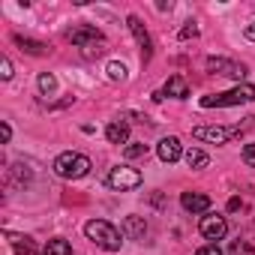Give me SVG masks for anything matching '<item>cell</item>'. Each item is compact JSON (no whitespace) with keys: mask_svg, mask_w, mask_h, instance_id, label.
Here are the masks:
<instances>
[{"mask_svg":"<svg viewBox=\"0 0 255 255\" xmlns=\"http://www.w3.org/2000/svg\"><path fill=\"white\" fill-rule=\"evenodd\" d=\"M180 204H183L186 213H207L210 210V195H204V192H183Z\"/></svg>","mask_w":255,"mask_h":255,"instance_id":"9c48e42d","label":"cell"},{"mask_svg":"<svg viewBox=\"0 0 255 255\" xmlns=\"http://www.w3.org/2000/svg\"><path fill=\"white\" fill-rule=\"evenodd\" d=\"M0 132H3V141H9V138H12V126L3 123V126H0Z\"/></svg>","mask_w":255,"mask_h":255,"instance_id":"4316f807","label":"cell"},{"mask_svg":"<svg viewBox=\"0 0 255 255\" xmlns=\"http://www.w3.org/2000/svg\"><path fill=\"white\" fill-rule=\"evenodd\" d=\"M243 162H246L249 168H255V144H246V147H243Z\"/></svg>","mask_w":255,"mask_h":255,"instance_id":"cb8c5ba5","label":"cell"},{"mask_svg":"<svg viewBox=\"0 0 255 255\" xmlns=\"http://www.w3.org/2000/svg\"><path fill=\"white\" fill-rule=\"evenodd\" d=\"M198 255H222V249H219L216 243H207V246H201V249H198Z\"/></svg>","mask_w":255,"mask_h":255,"instance_id":"d4e9b609","label":"cell"},{"mask_svg":"<svg viewBox=\"0 0 255 255\" xmlns=\"http://www.w3.org/2000/svg\"><path fill=\"white\" fill-rule=\"evenodd\" d=\"M189 36H198V27H195L192 21H189V24H186V27L180 30V39H189Z\"/></svg>","mask_w":255,"mask_h":255,"instance_id":"484cf974","label":"cell"},{"mask_svg":"<svg viewBox=\"0 0 255 255\" xmlns=\"http://www.w3.org/2000/svg\"><path fill=\"white\" fill-rule=\"evenodd\" d=\"M156 153H159V159L162 162H177L180 156H183V147H180V138H174V135H168V138H162L159 141V147H156Z\"/></svg>","mask_w":255,"mask_h":255,"instance_id":"30bf717a","label":"cell"},{"mask_svg":"<svg viewBox=\"0 0 255 255\" xmlns=\"http://www.w3.org/2000/svg\"><path fill=\"white\" fill-rule=\"evenodd\" d=\"M198 231H201V237H207V240H222V237L228 234V222H225V216L207 213V216H201Z\"/></svg>","mask_w":255,"mask_h":255,"instance_id":"ba28073f","label":"cell"},{"mask_svg":"<svg viewBox=\"0 0 255 255\" xmlns=\"http://www.w3.org/2000/svg\"><path fill=\"white\" fill-rule=\"evenodd\" d=\"M105 183H108L111 189H120V192L135 189V186H141V171H138V168H129V165H117V168L108 171Z\"/></svg>","mask_w":255,"mask_h":255,"instance_id":"5b68a950","label":"cell"},{"mask_svg":"<svg viewBox=\"0 0 255 255\" xmlns=\"http://www.w3.org/2000/svg\"><path fill=\"white\" fill-rule=\"evenodd\" d=\"M228 210H240V198H231L228 201Z\"/></svg>","mask_w":255,"mask_h":255,"instance_id":"f1b7e54d","label":"cell"},{"mask_svg":"<svg viewBox=\"0 0 255 255\" xmlns=\"http://www.w3.org/2000/svg\"><path fill=\"white\" fill-rule=\"evenodd\" d=\"M84 234H87L99 249H105V252H117L120 243H123V234H120L111 222H105V219H90V222L84 225Z\"/></svg>","mask_w":255,"mask_h":255,"instance_id":"6da1fadb","label":"cell"},{"mask_svg":"<svg viewBox=\"0 0 255 255\" xmlns=\"http://www.w3.org/2000/svg\"><path fill=\"white\" fill-rule=\"evenodd\" d=\"M42 252H45V255H72V246H69V240H63V237H51Z\"/></svg>","mask_w":255,"mask_h":255,"instance_id":"e0dca14e","label":"cell"},{"mask_svg":"<svg viewBox=\"0 0 255 255\" xmlns=\"http://www.w3.org/2000/svg\"><path fill=\"white\" fill-rule=\"evenodd\" d=\"M0 78H3V81L12 78V63H9V57H0Z\"/></svg>","mask_w":255,"mask_h":255,"instance_id":"603a6c76","label":"cell"},{"mask_svg":"<svg viewBox=\"0 0 255 255\" xmlns=\"http://www.w3.org/2000/svg\"><path fill=\"white\" fill-rule=\"evenodd\" d=\"M12 39H15V45H18L21 51L33 54V57H45V54H48V45H42V42H36V39H24V36H12Z\"/></svg>","mask_w":255,"mask_h":255,"instance_id":"9a60e30c","label":"cell"},{"mask_svg":"<svg viewBox=\"0 0 255 255\" xmlns=\"http://www.w3.org/2000/svg\"><path fill=\"white\" fill-rule=\"evenodd\" d=\"M126 24H129V30H132V36L138 39V45L144 48V60H150V33L144 30V24H141V18L138 15H129V18H126Z\"/></svg>","mask_w":255,"mask_h":255,"instance_id":"8fae6325","label":"cell"},{"mask_svg":"<svg viewBox=\"0 0 255 255\" xmlns=\"http://www.w3.org/2000/svg\"><path fill=\"white\" fill-rule=\"evenodd\" d=\"M105 138H108L111 144H126V138H129V123L111 120V123H108V129H105Z\"/></svg>","mask_w":255,"mask_h":255,"instance_id":"4fadbf2b","label":"cell"},{"mask_svg":"<svg viewBox=\"0 0 255 255\" xmlns=\"http://www.w3.org/2000/svg\"><path fill=\"white\" fill-rule=\"evenodd\" d=\"M183 159H186V165H189V168H207V162H210V156H207L204 150H198V147L186 150V153H183Z\"/></svg>","mask_w":255,"mask_h":255,"instance_id":"ac0fdd59","label":"cell"},{"mask_svg":"<svg viewBox=\"0 0 255 255\" xmlns=\"http://www.w3.org/2000/svg\"><path fill=\"white\" fill-rule=\"evenodd\" d=\"M123 234H126V237H132V240H144V234H147V222H144L141 216H126V219H123Z\"/></svg>","mask_w":255,"mask_h":255,"instance_id":"7c38bea8","label":"cell"},{"mask_svg":"<svg viewBox=\"0 0 255 255\" xmlns=\"http://www.w3.org/2000/svg\"><path fill=\"white\" fill-rule=\"evenodd\" d=\"M162 93H168V96H174V99H186V96H189V84H186L180 75H171Z\"/></svg>","mask_w":255,"mask_h":255,"instance_id":"2e32d148","label":"cell"},{"mask_svg":"<svg viewBox=\"0 0 255 255\" xmlns=\"http://www.w3.org/2000/svg\"><path fill=\"white\" fill-rule=\"evenodd\" d=\"M108 78H111V81H123V78H126V66L117 63V60H111V63H108Z\"/></svg>","mask_w":255,"mask_h":255,"instance_id":"44dd1931","label":"cell"},{"mask_svg":"<svg viewBox=\"0 0 255 255\" xmlns=\"http://www.w3.org/2000/svg\"><path fill=\"white\" fill-rule=\"evenodd\" d=\"M192 135L198 141H210V144H225L234 135H240V123L237 126H195Z\"/></svg>","mask_w":255,"mask_h":255,"instance_id":"8992f818","label":"cell"},{"mask_svg":"<svg viewBox=\"0 0 255 255\" xmlns=\"http://www.w3.org/2000/svg\"><path fill=\"white\" fill-rule=\"evenodd\" d=\"M51 168H54V174L63 177V180H78V177H84V174L90 171V159H87L84 153L66 150V153H60V156L54 159Z\"/></svg>","mask_w":255,"mask_h":255,"instance_id":"277c9868","label":"cell"},{"mask_svg":"<svg viewBox=\"0 0 255 255\" xmlns=\"http://www.w3.org/2000/svg\"><path fill=\"white\" fill-rule=\"evenodd\" d=\"M246 39H252V42H255V21H252V24H246Z\"/></svg>","mask_w":255,"mask_h":255,"instance_id":"83f0119b","label":"cell"},{"mask_svg":"<svg viewBox=\"0 0 255 255\" xmlns=\"http://www.w3.org/2000/svg\"><path fill=\"white\" fill-rule=\"evenodd\" d=\"M207 69L213 75H228V78H246V66L237 63V60H228V57H207Z\"/></svg>","mask_w":255,"mask_h":255,"instance_id":"52a82bcc","label":"cell"},{"mask_svg":"<svg viewBox=\"0 0 255 255\" xmlns=\"http://www.w3.org/2000/svg\"><path fill=\"white\" fill-rule=\"evenodd\" d=\"M39 90H42L45 96H51V93L57 90V78H54L51 72H42V75H39Z\"/></svg>","mask_w":255,"mask_h":255,"instance_id":"ffe728a7","label":"cell"},{"mask_svg":"<svg viewBox=\"0 0 255 255\" xmlns=\"http://www.w3.org/2000/svg\"><path fill=\"white\" fill-rule=\"evenodd\" d=\"M66 39H69L72 45L84 48V54H87V57H93V54H102V51H105V36H102V30H96V27H90V24L69 27V30H66Z\"/></svg>","mask_w":255,"mask_h":255,"instance_id":"7a4b0ae2","label":"cell"},{"mask_svg":"<svg viewBox=\"0 0 255 255\" xmlns=\"http://www.w3.org/2000/svg\"><path fill=\"white\" fill-rule=\"evenodd\" d=\"M126 156H129V159L147 156V144H129V147H126Z\"/></svg>","mask_w":255,"mask_h":255,"instance_id":"7402d4cb","label":"cell"},{"mask_svg":"<svg viewBox=\"0 0 255 255\" xmlns=\"http://www.w3.org/2000/svg\"><path fill=\"white\" fill-rule=\"evenodd\" d=\"M228 255H255V246H252L249 240H231Z\"/></svg>","mask_w":255,"mask_h":255,"instance_id":"d6986e66","label":"cell"},{"mask_svg":"<svg viewBox=\"0 0 255 255\" xmlns=\"http://www.w3.org/2000/svg\"><path fill=\"white\" fill-rule=\"evenodd\" d=\"M252 99H255V84H240V87L225 90V93L201 96V108H231V105H246Z\"/></svg>","mask_w":255,"mask_h":255,"instance_id":"3957f363","label":"cell"},{"mask_svg":"<svg viewBox=\"0 0 255 255\" xmlns=\"http://www.w3.org/2000/svg\"><path fill=\"white\" fill-rule=\"evenodd\" d=\"M6 237H9L15 255H39V249H36V243H33L30 237H24V234H12V231H9Z\"/></svg>","mask_w":255,"mask_h":255,"instance_id":"5bb4252c","label":"cell"}]
</instances>
